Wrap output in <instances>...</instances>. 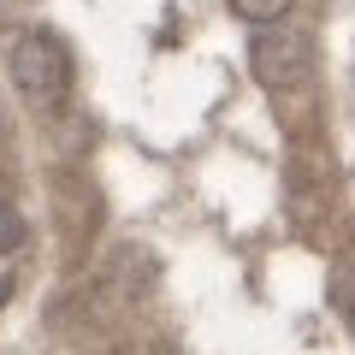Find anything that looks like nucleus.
Here are the masks:
<instances>
[{"instance_id": "obj_1", "label": "nucleus", "mask_w": 355, "mask_h": 355, "mask_svg": "<svg viewBox=\"0 0 355 355\" xmlns=\"http://www.w3.org/2000/svg\"><path fill=\"white\" fill-rule=\"evenodd\" d=\"M6 71H12V89L30 113H60L71 101V53L53 30H24L6 53Z\"/></svg>"}, {"instance_id": "obj_2", "label": "nucleus", "mask_w": 355, "mask_h": 355, "mask_svg": "<svg viewBox=\"0 0 355 355\" xmlns=\"http://www.w3.org/2000/svg\"><path fill=\"white\" fill-rule=\"evenodd\" d=\"M249 65H254V77H261V83H272V89L291 83V77L308 71V36H302V30H291V24L261 30V36H254Z\"/></svg>"}, {"instance_id": "obj_3", "label": "nucleus", "mask_w": 355, "mask_h": 355, "mask_svg": "<svg viewBox=\"0 0 355 355\" xmlns=\"http://www.w3.org/2000/svg\"><path fill=\"white\" fill-rule=\"evenodd\" d=\"M225 6L243 18V24L272 30V24H284V18H291V6H296V0H225Z\"/></svg>"}, {"instance_id": "obj_4", "label": "nucleus", "mask_w": 355, "mask_h": 355, "mask_svg": "<svg viewBox=\"0 0 355 355\" xmlns=\"http://www.w3.org/2000/svg\"><path fill=\"white\" fill-rule=\"evenodd\" d=\"M30 243V225H24V214H18L12 202H0V254H18Z\"/></svg>"}, {"instance_id": "obj_5", "label": "nucleus", "mask_w": 355, "mask_h": 355, "mask_svg": "<svg viewBox=\"0 0 355 355\" xmlns=\"http://www.w3.org/2000/svg\"><path fill=\"white\" fill-rule=\"evenodd\" d=\"M24 6H30V0H0V24H6V18H18Z\"/></svg>"}, {"instance_id": "obj_6", "label": "nucleus", "mask_w": 355, "mask_h": 355, "mask_svg": "<svg viewBox=\"0 0 355 355\" xmlns=\"http://www.w3.org/2000/svg\"><path fill=\"white\" fill-rule=\"evenodd\" d=\"M6 296H12V279H6V272H0V302H6Z\"/></svg>"}, {"instance_id": "obj_7", "label": "nucleus", "mask_w": 355, "mask_h": 355, "mask_svg": "<svg viewBox=\"0 0 355 355\" xmlns=\"http://www.w3.org/2000/svg\"><path fill=\"white\" fill-rule=\"evenodd\" d=\"M349 320H355V279H349Z\"/></svg>"}, {"instance_id": "obj_8", "label": "nucleus", "mask_w": 355, "mask_h": 355, "mask_svg": "<svg viewBox=\"0 0 355 355\" xmlns=\"http://www.w3.org/2000/svg\"><path fill=\"white\" fill-rule=\"evenodd\" d=\"M154 355H172V349H154Z\"/></svg>"}]
</instances>
